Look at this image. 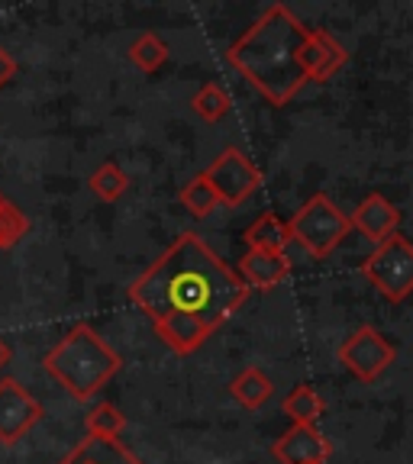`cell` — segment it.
Wrapping results in <instances>:
<instances>
[{
	"label": "cell",
	"instance_id": "obj_1",
	"mask_svg": "<svg viewBox=\"0 0 413 464\" xmlns=\"http://www.w3.org/2000/svg\"><path fill=\"white\" fill-rule=\"evenodd\" d=\"M126 294L152 323L188 316L217 333L246 304L249 287L201 236L184 232L130 284Z\"/></svg>",
	"mask_w": 413,
	"mask_h": 464
},
{
	"label": "cell",
	"instance_id": "obj_2",
	"mask_svg": "<svg viewBox=\"0 0 413 464\" xmlns=\"http://www.w3.org/2000/svg\"><path fill=\"white\" fill-rule=\"evenodd\" d=\"M310 26L298 20L284 4H271L236 43L226 49L230 62L271 107H288L307 84L300 72V49Z\"/></svg>",
	"mask_w": 413,
	"mask_h": 464
},
{
	"label": "cell",
	"instance_id": "obj_3",
	"mask_svg": "<svg viewBox=\"0 0 413 464\" xmlns=\"http://www.w3.org/2000/svg\"><path fill=\"white\" fill-rule=\"evenodd\" d=\"M43 368L74 400H91L101 387H107L110 377H116V371L123 368V358L103 342L97 329H91L87 323H74L49 348Z\"/></svg>",
	"mask_w": 413,
	"mask_h": 464
},
{
	"label": "cell",
	"instance_id": "obj_4",
	"mask_svg": "<svg viewBox=\"0 0 413 464\" xmlns=\"http://www.w3.org/2000/svg\"><path fill=\"white\" fill-rule=\"evenodd\" d=\"M288 226H290L294 242H300L313 258H329V255L336 252V246L352 232L349 217L327 194H313L310 200L288 219Z\"/></svg>",
	"mask_w": 413,
	"mask_h": 464
},
{
	"label": "cell",
	"instance_id": "obj_5",
	"mask_svg": "<svg viewBox=\"0 0 413 464\" xmlns=\"http://www.w3.org/2000/svg\"><path fill=\"white\" fill-rule=\"evenodd\" d=\"M362 275L375 290H381L391 304H400L413 294V242L404 236H394L385 246H378L362 261Z\"/></svg>",
	"mask_w": 413,
	"mask_h": 464
},
{
	"label": "cell",
	"instance_id": "obj_6",
	"mask_svg": "<svg viewBox=\"0 0 413 464\" xmlns=\"http://www.w3.org/2000/svg\"><path fill=\"white\" fill-rule=\"evenodd\" d=\"M201 174L211 181V188L217 190L220 207H242V203L261 188L259 165H255L242 149H236V145L223 149Z\"/></svg>",
	"mask_w": 413,
	"mask_h": 464
},
{
	"label": "cell",
	"instance_id": "obj_7",
	"mask_svg": "<svg viewBox=\"0 0 413 464\" xmlns=\"http://www.w3.org/2000/svg\"><path fill=\"white\" fill-rule=\"evenodd\" d=\"M339 362L349 374H356L359 381L371 384L394 364V345L375 326H359L339 345Z\"/></svg>",
	"mask_w": 413,
	"mask_h": 464
},
{
	"label": "cell",
	"instance_id": "obj_8",
	"mask_svg": "<svg viewBox=\"0 0 413 464\" xmlns=\"http://www.w3.org/2000/svg\"><path fill=\"white\" fill-rule=\"evenodd\" d=\"M39 420H43V403L20 381L4 377L0 381V445H16Z\"/></svg>",
	"mask_w": 413,
	"mask_h": 464
},
{
	"label": "cell",
	"instance_id": "obj_9",
	"mask_svg": "<svg viewBox=\"0 0 413 464\" xmlns=\"http://www.w3.org/2000/svg\"><path fill=\"white\" fill-rule=\"evenodd\" d=\"M349 226L356 232H362L371 246H385L388 239H394L400 229V210L388 200L385 194H369L356 207V213L349 217Z\"/></svg>",
	"mask_w": 413,
	"mask_h": 464
},
{
	"label": "cell",
	"instance_id": "obj_10",
	"mask_svg": "<svg viewBox=\"0 0 413 464\" xmlns=\"http://www.w3.org/2000/svg\"><path fill=\"white\" fill-rule=\"evenodd\" d=\"M271 455L281 464H313V461H327L333 455V445H329V439L317 426H290L271 445Z\"/></svg>",
	"mask_w": 413,
	"mask_h": 464
},
{
	"label": "cell",
	"instance_id": "obj_11",
	"mask_svg": "<svg viewBox=\"0 0 413 464\" xmlns=\"http://www.w3.org/2000/svg\"><path fill=\"white\" fill-rule=\"evenodd\" d=\"M246 287L255 290H271L290 275V258L284 252H259V248H246L240 258V271Z\"/></svg>",
	"mask_w": 413,
	"mask_h": 464
},
{
	"label": "cell",
	"instance_id": "obj_12",
	"mask_svg": "<svg viewBox=\"0 0 413 464\" xmlns=\"http://www.w3.org/2000/svg\"><path fill=\"white\" fill-rule=\"evenodd\" d=\"M155 333L159 339L172 348L174 355H194L197 348H203L211 342L213 329H207L201 319H188V316H172L155 323Z\"/></svg>",
	"mask_w": 413,
	"mask_h": 464
},
{
	"label": "cell",
	"instance_id": "obj_13",
	"mask_svg": "<svg viewBox=\"0 0 413 464\" xmlns=\"http://www.w3.org/2000/svg\"><path fill=\"white\" fill-rule=\"evenodd\" d=\"M58 464H143L120 439H94L87 435Z\"/></svg>",
	"mask_w": 413,
	"mask_h": 464
},
{
	"label": "cell",
	"instance_id": "obj_14",
	"mask_svg": "<svg viewBox=\"0 0 413 464\" xmlns=\"http://www.w3.org/2000/svg\"><path fill=\"white\" fill-rule=\"evenodd\" d=\"M290 242H294L290 226L271 210H265L246 229V248H259V252H284Z\"/></svg>",
	"mask_w": 413,
	"mask_h": 464
},
{
	"label": "cell",
	"instance_id": "obj_15",
	"mask_svg": "<svg viewBox=\"0 0 413 464\" xmlns=\"http://www.w3.org/2000/svg\"><path fill=\"white\" fill-rule=\"evenodd\" d=\"M230 393L236 397V403L246 406V410H261V406L269 403L271 393H275V384H271V377L265 374L261 368H242L240 374L232 377Z\"/></svg>",
	"mask_w": 413,
	"mask_h": 464
},
{
	"label": "cell",
	"instance_id": "obj_16",
	"mask_svg": "<svg viewBox=\"0 0 413 464\" xmlns=\"http://www.w3.org/2000/svg\"><path fill=\"white\" fill-rule=\"evenodd\" d=\"M281 410L290 420V426H317L320 416L327 413V403H323V397L310 384H300L284 397Z\"/></svg>",
	"mask_w": 413,
	"mask_h": 464
},
{
	"label": "cell",
	"instance_id": "obj_17",
	"mask_svg": "<svg viewBox=\"0 0 413 464\" xmlns=\"http://www.w3.org/2000/svg\"><path fill=\"white\" fill-rule=\"evenodd\" d=\"M313 39H317V68H313L310 81H317V84H323V81H329L336 72H339L342 65H346L349 52L342 49V43L333 36V33H327V29H313Z\"/></svg>",
	"mask_w": 413,
	"mask_h": 464
},
{
	"label": "cell",
	"instance_id": "obj_18",
	"mask_svg": "<svg viewBox=\"0 0 413 464\" xmlns=\"http://www.w3.org/2000/svg\"><path fill=\"white\" fill-rule=\"evenodd\" d=\"M191 110L201 116L203 123H220V120H223V116L232 110V97H230V91H226L223 84H217V81H207V84H203L201 91L191 97Z\"/></svg>",
	"mask_w": 413,
	"mask_h": 464
},
{
	"label": "cell",
	"instance_id": "obj_19",
	"mask_svg": "<svg viewBox=\"0 0 413 464\" xmlns=\"http://www.w3.org/2000/svg\"><path fill=\"white\" fill-rule=\"evenodd\" d=\"M178 200H182V207L194 219H207L213 210H220L217 190L211 188V181H207L203 174H194V178H191V181L184 184L182 194H178Z\"/></svg>",
	"mask_w": 413,
	"mask_h": 464
},
{
	"label": "cell",
	"instance_id": "obj_20",
	"mask_svg": "<svg viewBox=\"0 0 413 464\" xmlns=\"http://www.w3.org/2000/svg\"><path fill=\"white\" fill-rule=\"evenodd\" d=\"M87 188L94 190V197H101L103 203H113L130 190V174L116 165V161H103V165L87 178Z\"/></svg>",
	"mask_w": 413,
	"mask_h": 464
},
{
	"label": "cell",
	"instance_id": "obj_21",
	"mask_svg": "<svg viewBox=\"0 0 413 464\" xmlns=\"http://www.w3.org/2000/svg\"><path fill=\"white\" fill-rule=\"evenodd\" d=\"M84 429H87V435H94V439H120L126 429V416L120 413L113 403L101 400V403L91 406V413L84 416Z\"/></svg>",
	"mask_w": 413,
	"mask_h": 464
},
{
	"label": "cell",
	"instance_id": "obj_22",
	"mask_svg": "<svg viewBox=\"0 0 413 464\" xmlns=\"http://www.w3.org/2000/svg\"><path fill=\"white\" fill-rule=\"evenodd\" d=\"M130 62L139 68V72L152 74L168 62V45L162 43L155 33H143V36L130 45Z\"/></svg>",
	"mask_w": 413,
	"mask_h": 464
},
{
	"label": "cell",
	"instance_id": "obj_23",
	"mask_svg": "<svg viewBox=\"0 0 413 464\" xmlns=\"http://www.w3.org/2000/svg\"><path fill=\"white\" fill-rule=\"evenodd\" d=\"M29 232L26 213L10 200H0V248H14Z\"/></svg>",
	"mask_w": 413,
	"mask_h": 464
},
{
	"label": "cell",
	"instance_id": "obj_24",
	"mask_svg": "<svg viewBox=\"0 0 413 464\" xmlns=\"http://www.w3.org/2000/svg\"><path fill=\"white\" fill-rule=\"evenodd\" d=\"M14 74H16V58L10 55L4 45H0V91H4V87L14 81Z\"/></svg>",
	"mask_w": 413,
	"mask_h": 464
},
{
	"label": "cell",
	"instance_id": "obj_25",
	"mask_svg": "<svg viewBox=\"0 0 413 464\" xmlns=\"http://www.w3.org/2000/svg\"><path fill=\"white\" fill-rule=\"evenodd\" d=\"M10 358H14V352H10V345H7V342L0 339V371L7 368V364H10Z\"/></svg>",
	"mask_w": 413,
	"mask_h": 464
},
{
	"label": "cell",
	"instance_id": "obj_26",
	"mask_svg": "<svg viewBox=\"0 0 413 464\" xmlns=\"http://www.w3.org/2000/svg\"><path fill=\"white\" fill-rule=\"evenodd\" d=\"M313 464H327V461H313Z\"/></svg>",
	"mask_w": 413,
	"mask_h": 464
},
{
	"label": "cell",
	"instance_id": "obj_27",
	"mask_svg": "<svg viewBox=\"0 0 413 464\" xmlns=\"http://www.w3.org/2000/svg\"><path fill=\"white\" fill-rule=\"evenodd\" d=\"M0 200H4V194H0Z\"/></svg>",
	"mask_w": 413,
	"mask_h": 464
}]
</instances>
